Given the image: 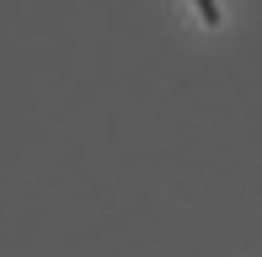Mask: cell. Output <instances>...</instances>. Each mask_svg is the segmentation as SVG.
<instances>
[{
    "instance_id": "obj_1",
    "label": "cell",
    "mask_w": 262,
    "mask_h": 257,
    "mask_svg": "<svg viewBox=\"0 0 262 257\" xmlns=\"http://www.w3.org/2000/svg\"><path fill=\"white\" fill-rule=\"evenodd\" d=\"M193 6H198V16H204V27H220V22H225L220 0H193Z\"/></svg>"
}]
</instances>
